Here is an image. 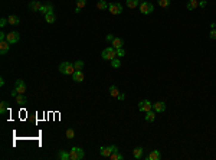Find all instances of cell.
Wrapping results in <instances>:
<instances>
[{"label": "cell", "mask_w": 216, "mask_h": 160, "mask_svg": "<svg viewBox=\"0 0 216 160\" xmlns=\"http://www.w3.org/2000/svg\"><path fill=\"white\" fill-rule=\"evenodd\" d=\"M85 157V153L79 147H72L69 152V160H82Z\"/></svg>", "instance_id": "obj_1"}, {"label": "cell", "mask_w": 216, "mask_h": 160, "mask_svg": "<svg viewBox=\"0 0 216 160\" xmlns=\"http://www.w3.org/2000/svg\"><path fill=\"white\" fill-rule=\"evenodd\" d=\"M59 71L64 75H72L75 72V66L71 62H62V64L59 65Z\"/></svg>", "instance_id": "obj_2"}, {"label": "cell", "mask_w": 216, "mask_h": 160, "mask_svg": "<svg viewBox=\"0 0 216 160\" xmlns=\"http://www.w3.org/2000/svg\"><path fill=\"white\" fill-rule=\"evenodd\" d=\"M102 59H105V61H112L114 58H117V49L115 48H105L102 51Z\"/></svg>", "instance_id": "obj_3"}, {"label": "cell", "mask_w": 216, "mask_h": 160, "mask_svg": "<svg viewBox=\"0 0 216 160\" xmlns=\"http://www.w3.org/2000/svg\"><path fill=\"white\" fill-rule=\"evenodd\" d=\"M138 9H140V12H141L143 15H150V13H153L154 6H153L151 3H149V1H141Z\"/></svg>", "instance_id": "obj_4"}, {"label": "cell", "mask_w": 216, "mask_h": 160, "mask_svg": "<svg viewBox=\"0 0 216 160\" xmlns=\"http://www.w3.org/2000/svg\"><path fill=\"white\" fill-rule=\"evenodd\" d=\"M118 150V147L117 146H108V147H101L100 149V153L102 157H109L111 156V153L112 152H117Z\"/></svg>", "instance_id": "obj_5"}, {"label": "cell", "mask_w": 216, "mask_h": 160, "mask_svg": "<svg viewBox=\"0 0 216 160\" xmlns=\"http://www.w3.org/2000/svg\"><path fill=\"white\" fill-rule=\"evenodd\" d=\"M151 108H153V104L150 103L149 100H143V101H140V103H138V110H140V111H143V112L150 111Z\"/></svg>", "instance_id": "obj_6"}, {"label": "cell", "mask_w": 216, "mask_h": 160, "mask_svg": "<svg viewBox=\"0 0 216 160\" xmlns=\"http://www.w3.org/2000/svg\"><path fill=\"white\" fill-rule=\"evenodd\" d=\"M108 10H109L112 15H120V13L123 12V6H121L120 3H111V4H108Z\"/></svg>", "instance_id": "obj_7"}, {"label": "cell", "mask_w": 216, "mask_h": 160, "mask_svg": "<svg viewBox=\"0 0 216 160\" xmlns=\"http://www.w3.org/2000/svg\"><path fill=\"white\" fill-rule=\"evenodd\" d=\"M19 39H20V33L19 32H9L7 36H6V40H7L9 43H16V42H19Z\"/></svg>", "instance_id": "obj_8"}, {"label": "cell", "mask_w": 216, "mask_h": 160, "mask_svg": "<svg viewBox=\"0 0 216 160\" xmlns=\"http://www.w3.org/2000/svg\"><path fill=\"white\" fill-rule=\"evenodd\" d=\"M15 89H16L19 94H23V92H26V84H25V81L17 80L16 82H15Z\"/></svg>", "instance_id": "obj_9"}, {"label": "cell", "mask_w": 216, "mask_h": 160, "mask_svg": "<svg viewBox=\"0 0 216 160\" xmlns=\"http://www.w3.org/2000/svg\"><path fill=\"white\" fill-rule=\"evenodd\" d=\"M39 12H41L42 15H45V16H46L48 13H55V12H53V6H52V3H45V4H42V7H41Z\"/></svg>", "instance_id": "obj_10"}, {"label": "cell", "mask_w": 216, "mask_h": 160, "mask_svg": "<svg viewBox=\"0 0 216 160\" xmlns=\"http://www.w3.org/2000/svg\"><path fill=\"white\" fill-rule=\"evenodd\" d=\"M153 110H154L156 112L166 111V103H163V101H157V103H154V104H153Z\"/></svg>", "instance_id": "obj_11"}, {"label": "cell", "mask_w": 216, "mask_h": 160, "mask_svg": "<svg viewBox=\"0 0 216 160\" xmlns=\"http://www.w3.org/2000/svg\"><path fill=\"white\" fill-rule=\"evenodd\" d=\"M42 7V3L39 1V0H33V1H30L29 3V9L30 10H33V12H39Z\"/></svg>", "instance_id": "obj_12"}, {"label": "cell", "mask_w": 216, "mask_h": 160, "mask_svg": "<svg viewBox=\"0 0 216 160\" xmlns=\"http://www.w3.org/2000/svg\"><path fill=\"white\" fill-rule=\"evenodd\" d=\"M160 157H161L160 152H158V150H153V152L150 153V154H147L144 159H146V160H158Z\"/></svg>", "instance_id": "obj_13"}, {"label": "cell", "mask_w": 216, "mask_h": 160, "mask_svg": "<svg viewBox=\"0 0 216 160\" xmlns=\"http://www.w3.org/2000/svg\"><path fill=\"white\" fill-rule=\"evenodd\" d=\"M72 80H74L75 82H82V81L85 80L82 71H75L74 74H72Z\"/></svg>", "instance_id": "obj_14"}, {"label": "cell", "mask_w": 216, "mask_h": 160, "mask_svg": "<svg viewBox=\"0 0 216 160\" xmlns=\"http://www.w3.org/2000/svg\"><path fill=\"white\" fill-rule=\"evenodd\" d=\"M9 45H10V43H9L7 40H1V42H0V54H1V55H4V54L9 52V48H10Z\"/></svg>", "instance_id": "obj_15"}, {"label": "cell", "mask_w": 216, "mask_h": 160, "mask_svg": "<svg viewBox=\"0 0 216 160\" xmlns=\"http://www.w3.org/2000/svg\"><path fill=\"white\" fill-rule=\"evenodd\" d=\"M124 46V40L121 39V38H114V40H112V48H123Z\"/></svg>", "instance_id": "obj_16"}, {"label": "cell", "mask_w": 216, "mask_h": 160, "mask_svg": "<svg viewBox=\"0 0 216 160\" xmlns=\"http://www.w3.org/2000/svg\"><path fill=\"white\" fill-rule=\"evenodd\" d=\"M143 152H144V149L143 147H135L133 150V156L135 159H141L143 157Z\"/></svg>", "instance_id": "obj_17"}, {"label": "cell", "mask_w": 216, "mask_h": 160, "mask_svg": "<svg viewBox=\"0 0 216 160\" xmlns=\"http://www.w3.org/2000/svg\"><path fill=\"white\" fill-rule=\"evenodd\" d=\"M7 20H9V25H13V26H16V25L20 23V19H19L16 15H10Z\"/></svg>", "instance_id": "obj_18"}, {"label": "cell", "mask_w": 216, "mask_h": 160, "mask_svg": "<svg viewBox=\"0 0 216 160\" xmlns=\"http://www.w3.org/2000/svg\"><path fill=\"white\" fill-rule=\"evenodd\" d=\"M156 120V111H147L146 112V121H149V123H153V121Z\"/></svg>", "instance_id": "obj_19"}, {"label": "cell", "mask_w": 216, "mask_h": 160, "mask_svg": "<svg viewBox=\"0 0 216 160\" xmlns=\"http://www.w3.org/2000/svg\"><path fill=\"white\" fill-rule=\"evenodd\" d=\"M125 3H127V7L130 9H135L140 6V0H127Z\"/></svg>", "instance_id": "obj_20"}, {"label": "cell", "mask_w": 216, "mask_h": 160, "mask_svg": "<svg viewBox=\"0 0 216 160\" xmlns=\"http://www.w3.org/2000/svg\"><path fill=\"white\" fill-rule=\"evenodd\" d=\"M58 159L59 160H69V152H67V150H59Z\"/></svg>", "instance_id": "obj_21"}, {"label": "cell", "mask_w": 216, "mask_h": 160, "mask_svg": "<svg viewBox=\"0 0 216 160\" xmlns=\"http://www.w3.org/2000/svg\"><path fill=\"white\" fill-rule=\"evenodd\" d=\"M186 7L189 9V10H195L196 7H199V1H198V0H189Z\"/></svg>", "instance_id": "obj_22"}, {"label": "cell", "mask_w": 216, "mask_h": 160, "mask_svg": "<svg viewBox=\"0 0 216 160\" xmlns=\"http://www.w3.org/2000/svg\"><path fill=\"white\" fill-rule=\"evenodd\" d=\"M16 103L19 105H25L26 103H27V100H26V97L23 95V94H17L16 97Z\"/></svg>", "instance_id": "obj_23"}, {"label": "cell", "mask_w": 216, "mask_h": 160, "mask_svg": "<svg viewBox=\"0 0 216 160\" xmlns=\"http://www.w3.org/2000/svg\"><path fill=\"white\" fill-rule=\"evenodd\" d=\"M118 94H120L118 88H117L115 85H111V87H109V95L114 97V98H117V97H118Z\"/></svg>", "instance_id": "obj_24"}, {"label": "cell", "mask_w": 216, "mask_h": 160, "mask_svg": "<svg viewBox=\"0 0 216 160\" xmlns=\"http://www.w3.org/2000/svg\"><path fill=\"white\" fill-rule=\"evenodd\" d=\"M45 20H46L48 23H53V22L56 20V16H55V13H48V15L45 16Z\"/></svg>", "instance_id": "obj_25"}, {"label": "cell", "mask_w": 216, "mask_h": 160, "mask_svg": "<svg viewBox=\"0 0 216 160\" xmlns=\"http://www.w3.org/2000/svg\"><path fill=\"white\" fill-rule=\"evenodd\" d=\"M109 157H111L112 160H123V159H124V156H123V154H120V153H118V150L111 153V156H109Z\"/></svg>", "instance_id": "obj_26"}, {"label": "cell", "mask_w": 216, "mask_h": 160, "mask_svg": "<svg viewBox=\"0 0 216 160\" xmlns=\"http://www.w3.org/2000/svg\"><path fill=\"white\" fill-rule=\"evenodd\" d=\"M97 7L100 9V10H105V9H108V4L105 0H100L98 3H97Z\"/></svg>", "instance_id": "obj_27"}, {"label": "cell", "mask_w": 216, "mask_h": 160, "mask_svg": "<svg viewBox=\"0 0 216 160\" xmlns=\"http://www.w3.org/2000/svg\"><path fill=\"white\" fill-rule=\"evenodd\" d=\"M160 7H169L170 6V0H157Z\"/></svg>", "instance_id": "obj_28"}, {"label": "cell", "mask_w": 216, "mask_h": 160, "mask_svg": "<svg viewBox=\"0 0 216 160\" xmlns=\"http://www.w3.org/2000/svg\"><path fill=\"white\" fill-rule=\"evenodd\" d=\"M111 66H112V68H120V66H121V61H120L118 58H114V59L111 61Z\"/></svg>", "instance_id": "obj_29"}, {"label": "cell", "mask_w": 216, "mask_h": 160, "mask_svg": "<svg viewBox=\"0 0 216 160\" xmlns=\"http://www.w3.org/2000/svg\"><path fill=\"white\" fill-rule=\"evenodd\" d=\"M7 111V103L6 101H1L0 103V114H4Z\"/></svg>", "instance_id": "obj_30"}, {"label": "cell", "mask_w": 216, "mask_h": 160, "mask_svg": "<svg viewBox=\"0 0 216 160\" xmlns=\"http://www.w3.org/2000/svg\"><path fill=\"white\" fill-rule=\"evenodd\" d=\"M67 138H69V140H72V138H75V131L72 130V128H68L67 130Z\"/></svg>", "instance_id": "obj_31"}, {"label": "cell", "mask_w": 216, "mask_h": 160, "mask_svg": "<svg viewBox=\"0 0 216 160\" xmlns=\"http://www.w3.org/2000/svg\"><path fill=\"white\" fill-rule=\"evenodd\" d=\"M74 66H75V71H82L84 62H82V61H76V62L74 64Z\"/></svg>", "instance_id": "obj_32"}, {"label": "cell", "mask_w": 216, "mask_h": 160, "mask_svg": "<svg viewBox=\"0 0 216 160\" xmlns=\"http://www.w3.org/2000/svg\"><path fill=\"white\" fill-rule=\"evenodd\" d=\"M87 6V0H76V7L84 9Z\"/></svg>", "instance_id": "obj_33"}, {"label": "cell", "mask_w": 216, "mask_h": 160, "mask_svg": "<svg viewBox=\"0 0 216 160\" xmlns=\"http://www.w3.org/2000/svg\"><path fill=\"white\" fill-rule=\"evenodd\" d=\"M124 55H125L124 48H118V49H117V56H118V58H123Z\"/></svg>", "instance_id": "obj_34"}, {"label": "cell", "mask_w": 216, "mask_h": 160, "mask_svg": "<svg viewBox=\"0 0 216 160\" xmlns=\"http://www.w3.org/2000/svg\"><path fill=\"white\" fill-rule=\"evenodd\" d=\"M7 23H9L7 19H4V17H3V19H0V26H1V28H4Z\"/></svg>", "instance_id": "obj_35"}, {"label": "cell", "mask_w": 216, "mask_h": 160, "mask_svg": "<svg viewBox=\"0 0 216 160\" xmlns=\"http://www.w3.org/2000/svg\"><path fill=\"white\" fill-rule=\"evenodd\" d=\"M209 36H210V39H216V29H212L210 33H209Z\"/></svg>", "instance_id": "obj_36"}, {"label": "cell", "mask_w": 216, "mask_h": 160, "mask_svg": "<svg viewBox=\"0 0 216 160\" xmlns=\"http://www.w3.org/2000/svg\"><path fill=\"white\" fill-rule=\"evenodd\" d=\"M117 98H118L120 101H124V100H125V94H124V92H120V94H118V97H117Z\"/></svg>", "instance_id": "obj_37"}, {"label": "cell", "mask_w": 216, "mask_h": 160, "mask_svg": "<svg viewBox=\"0 0 216 160\" xmlns=\"http://www.w3.org/2000/svg\"><path fill=\"white\" fill-rule=\"evenodd\" d=\"M206 4H208L206 0H200L199 1V7H206Z\"/></svg>", "instance_id": "obj_38"}, {"label": "cell", "mask_w": 216, "mask_h": 160, "mask_svg": "<svg viewBox=\"0 0 216 160\" xmlns=\"http://www.w3.org/2000/svg\"><path fill=\"white\" fill-rule=\"evenodd\" d=\"M6 36H7V33L0 32V42H1V40H6Z\"/></svg>", "instance_id": "obj_39"}, {"label": "cell", "mask_w": 216, "mask_h": 160, "mask_svg": "<svg viewBox=\"0 0 216 160\" xmlns=\"http://www.w3.org/2000/svg\"><path fill=\"white\" fill-rule=\"evenodd\" d=\"M107 40H108V42H112V40H114V36H112V35H108Z\"/></svg>", "instance_id": "obj_40"}, {"label": "cell", "mask_w": 216, "mask_h": 160, "mask_svg": "<svg viewBox=\"0 0 216 160\" xmlns=\"http://www.w3.org/2000/svg\"><path fill=\"white\" fill-rule=\"evenodd\" d=\"M0 85H1V87H3V85H4V78H3V77H1V78H0Z\"/></svg>", "instance_id": "obj_41"}]
</instances>
